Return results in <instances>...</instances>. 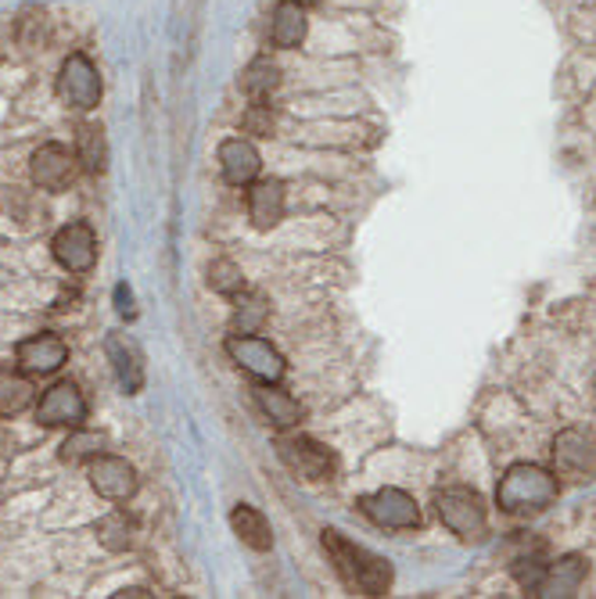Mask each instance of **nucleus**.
Here are the masks:
<instances>
[{
    "mask_svg": "<svg viewBox=\"0 0 596 599\" xmlns=\"http://www.w3.org/2000/svg\"><path fill=\"white\" fill-rule=\"evenodd\" d=\"M435 514L452 535H460L463 542H478L489 528L485 503L471 488H443L435 496Z\"/></svg>",
    "mask_w": 596,
    "mask_h": 599,
    "instance_id": "obj_3",
    "label": "nucleus"
},
{
    "mask_svg": "<svg viewBox=\"0 0 596 599\" xmlns=\"http://www.w3.org/2000/svg\"><path fill=\"white\" fill-rule=\"evenodd\" d=\"M593 388H596V384H593Z\"/></svg>",
    "mask_w": 596,
    "mask_h": 599,
    "instance_id": "obj_30",
    "label": "nucleus"
},
{
    "mask_svg": "<svg viewBox=\"0 0 596 599\" xmlns=\"http://www.w3.org/2000/svg\"><path fill=\"white\" fill-rule=\"evenodd\" d=\"M277 456L284 460V466L302 477V481H331L334 477V456L328 452V446H320L309 435H284L277 438Z\"/></svg>",
    "mask_w": 596,
    "mask_h": 599,
    "instance_id": "obj_6",
    "label": "nucleus"
},
{
    "mask_svg": "<svg viewBox=\"0 0 596 599\" xmlns=\"http://www.w3.org/2000/svg\"><path fill=\"white\" fill-rule=\"evenodd\" d=\"M36 421L44 427H80L87 421V399L72 381H58L50 384L41 395V406H36Z\"/></svg>",
    "mask_w": 596,
    "mask_h": 599,
    "instance_id": "obj_8",
    "label": "nucleus"
},
{
    "mask_svg": "<svg viewBox=\"0 0 596 599\" xmlns=\"http://www.w3.org/2000/svg\"><path fill=\"white\" fill-rule=\"evenodd\" d=\"M134 535H137V525L123 510H112L98 520V539L112 553H126L129 545H134Z\"/></svg>",
    "mask_w": 596,
    "mask_h": 599,
    "instance_id": "obj_23",
    "label": "nucleus"
},
{
    "mask_svg": "<svg viewBox=\"0 0 596 599\" xmlns=\"http://www.w3.org/2000/svg\"><path fill=\"white\" fill-rule=\"evenodd\" d=\"M270 126H274V119H270V108L263 101H255L252 112L244 115V129H249V134H270Z\"/></svg>",
    "mask_w": 596,
    "mask_h": 599,
    "instance_id": "obj_28",
    "label": "nucleus"
},
{
    "mask_svg": "<svg viewBox=\"0 0 596 599\" xmlns=\"http://www.w3.org/2000/svg\"><path fill=\"white\" fill-rule=\"evenodd\" d=\"M230 528H234V535L249 545L255 553H266L270 545H274V528H270V520L255 510V506H234V514H230Z\"/></svg>",
    "mask_w": 596,
    "mask_h": 599,
    "instance_id": "obj_19",
    "label": "nucleus"
},
{
    "mask_svg": "<svg viewBox=\"0 0 596 599\" xmlns=\"http://www.w3.org/2000/svg\"><path fill=\"white\" fill-rule=\"evenodd\" d=\"M359 506L378 528L406 531V528L421 525V506L413 496H406L403 488H378V492H370V496H363Z\"/></svg>",
    "mask_w": 596,
    "mask_h": 599,
    "instance_id": "obj_7",
    "label": "nucleus"
},
{
    "mask_svg": "<svg viewBox=\"0 0 596 599\" xmlns=\"http://www.w3.org/2000/svg\"><path fill=\"white\" fill-rule=\"evenodd\" d=\"M209 288L219 291V295H227V298H238L244 291V277H241V269L230 263V258H219V263L209 266Z\"/></svg>",
    "mask_w": 596,
    "mask_h": 599,
    "instance_id": "obj_25",
    "label": "nucleus"
},
{
    "mask_svg": "<svg viewBox=\"0 0 596 599\" xmlns=\"http://www.w3.org/2000/svg\"><path fill=\"white\" fill-rule=\"evenodd\" d=\"M15 359H19L22 373L50 377L65 367V359H69V345H65L58 334H33V337H25V342H19Z\"/></svg>",
    "mask_w": 596,
    "mask_h": 599,
    "instance_id": "obj_11",
    "label": "nucleus"
},
{
    "mask_svg": "<svg viewBox=\"0 0 596 599\" xmlns=\"http://www.w3.org/2000/svg\"><path fill=\"white\" fill-rule=\"evenodd\" d=\"M76 154L69 148H61V145H44V148H36L33 151V159H30V173H33V184L41 187V191H65L76 180Z\"/></svg>",
    "mask_w": 596,
    "mask_h": 599,
    "instance_id": "obj_13",
    "label": "nucleus"
},
{
    "mask_svg": "<svg viewBox=\"0 0 596 599\" xmlns=\"http://www.w3.org/2000/svg\"><path fill=\"white\" fill-rule=\"evenodd\" d=\"M238 327H241V334H252L259 323L266 320V302L259 295H252V298H244V302H238Z\"/></svg>",
    "mask_w": 596,
    "mask_h": 599,
    "instance_id": "obj_27",
    "label": "nucleus"
},
{
    "mask_svg": "<svg viewBox=\"0 0 596 599\" xmlns=\"http://www.w3.org/2000/svg\"><path fill=\"white\" fill-rule=\"evenodd\" d=\"M101 446H105V435H94V431H76L69 441L61 446V460H69V463H76V460H94V456H101Z\"/></svg>",
    "mask_w": 596,
    "mask_h": 599,
    "instance_id": "obj_26",
    "label": "nucleus"
},
{
    "mask_svg": "<svg viewBox=\"0 0 596 599\" xmlns=\"http://www.w3.org/2000/svg\"><path fill=\"white\" fill-rule=\"evenodd\" d=\"M50 252H55L58 266L69 273H90L98 263V238L87 223H69L55 233L50 241Z\"/></svg>",
    "mask_w": 596,
    "mask_h": 599,
    "instance_id": "obj_9",
    "label": "nucleus"
},
{
    "mask_svg": "<svg viewBox=\"0 0 596 599\" xmlns=\"http://www.w3.org/2000/svg\"><path fill=\"white\" fill-rule=\"evenodd\" d=\"M227 356L238 362V367L255 377L259 384H277L284 370H288V362H284L280 352L263 342V337L255 334H230L227 337Z\"/></svg>",
    "mask_w": 596,
    "mask_h": 599,
    "instance_id": "obj_4",
    "label": "nucleus"
},
{
    "mask_svg": "<svg viewBox=\"0 0 596 599\" xmlns=\"http://www.w3.org/2000/svg\"><path fill=\"white\" fill-rule=\"evenodd\" d=\"M320 542H323V553L331 556L334 571H339V578L345 581V589H353L359 596H385L392 589V567H388V560L374 556L356 542H348L342 531L334 528H323Z\"/></svg>",
    "mask_w": 596,
    "mask_h": 599,
    "instance_id": "obj_1",
    "label": "nucleus"
},
{
    "mask_svg": "<svg viewBox=\"0 0 596 599\" xmlns=\"http://www.w3.org/2000/svg\"><path fill=\"white\" fill-rule=\"evenodd\" d=\"M58 97L69 104V108H76V112L98 108V101H101V72H98V65L83 55V50H76V55H69V58L61 61Z\"/></svg>",
    "mask_w": 596,
    "mask_h": 599,
    "instance_id": "obj_5",
    "label": "nucleus"
},
{
    "mask_svg": "<svg viewBox=\"0 0 596 599\" xmlns=\"http://www.w3.org/2000/svg\"><path fill=\"white\" fill-rule=\"evenodd\" d=\"M255 402H259V410L270 416V424H277V427H295L302 421V406H298L288 392H280L277 384H259Z\"/></svg>",
    "mask_w": 596,
    "mask_h": 599,
    "instance_id": "obj_20",
    "label": "nucleus"
},
{
    "mask_svg": "<svg viewBox=\"0 0 596 599\" xmlns=\"http://www.w3.org/2000/svg\"><path fill=\"white\" fill-rule=\"evenodd\" d=\"M115 309H119V316H126V320H134L137 316V309H134V295H129V288L126 284H119V288H115Z\"/></svg>",
    "mask_w": 596,
    "mask_h": 599,
    "instance_id": "obj_29",
    "label": "nucleus"
},
{
    "mask_svg": "<svg viewBox=\"0 0 596 599\" xmlns=\"http://www.w3.org/2000/svg\"><path fill=\"white\" fill-rule=\"evenodd\" d=\"M270 41H274V47H284V50H291L306 41V11L298 0H280V4L274 8Z\"/></svg>",
    "mask_w": 596,
    "mask_h": 599,
    "instance_id": "obj_18",
    "label": "nucleus"
},
{
    "mask_svg": "<svg viewBox=\"0 0 596 599\" xmlns=\"http://www.w3.org/2000/svg\"><path fill=\"white\" fill-rule=\"evenodd\" d=\"M108 359H112V370L119 377L123 392L126 395H137L145 388V367H140V352L137 345L129 342L123 334H112L108 337Z\"/></svg>",
    "mask_w": 596,
    "mask_h": 599,
    "instance_id": "obj_15",
    "label": "nucleus"
},
{
    "mask_svg": "<svg viewBox=\"0 0 596 599\" xmlns=\"http://www.w3.org/2000/svg\"><path fill=\"white\" fill-rule=\"evenodd\" d=\"M553 466L561 474L586 477L596 471V435L582 427H568L553 438Z\"/></svg>",
    "mask_w": 596,
    "mask_h": 599,
    "instance_id": "obj_10",
    "label": "nucleus"
},
{
    "mask_svg": "<svg viewBox=\"0 0 596 599\" xmlns=\"http://www.w3.org/2000/svg\"><path fill=\"white\" fill-rule=\"evenodd\" d=\"M33 402L30 373H0V416H15Z\"/></svg>",
    "mask_w": 596,
    "mask_h": 599,
    "instance_id": "obj_24",
    "label": "nucleus"
},
{
    "mask_svg": "<svg viewBox=\"0 0 596 599\" xmlns=\"http://www.w3.org/2000/svg\"><path fill=\"white\" fill-rule=\"evenodd\" d=\"M76 159L87 173H105L108 165V145H105V129L94 123H83L76 129Z\"/></svg>",
    "mask_w": 596,
    "mask_h": 599,
    "instance_id": "obj_21",
    "label": "nucleus"
},
{
    "mask_svg": "<svg viewBox=\"0 0 596 599\" xmlns=\"http://www.w3.org/2000/svg\"><path fill=\"white\" fill-rule=\"evenodd\" d=\"M277 83H280V69L270 58H255L249 69L241 72V90L252 101H266L277 90Z\"/></svg>",
    "mask_w": 596,
    "mask_h": 599,
    "instance_id": "obj_22",
    "label": "nucleus"
},
{
    "mask_svg": "<svg viewBox=\"0 0 596 599\" xmlns=\"http://www.w3.org/2000/svg\"><path fill=\"white\" fill-rule=\"evenodd\" d=\"M249 216L259 230L277 227L284 219V184L280 180H259L249 191Z\"/></svg>",
    "mask_w": 596,
    "mask_h": 599,
    "instance_id": "obj_16",
    "label": "nucleus"
},
{
    "mask_svg": "<svg viewBox=\"0 0 596 599\" xmlns=\"http://www.w3.org/2000/svg\"><path fill=\"white\" fill-rule=\"evenodd\" d=\"M586 575H589V564L582 556L557 560V564H547V578L539 585V596H575Z\"/></svg>",
    "mask_w": 596,
    "mask_h": 599,
    "instance_id": "obj_17",
    "label": "nucleus"
},
{
    "mask_svg": "<svg viewBox=\"0 0 596 599\" xmlns=\"http://www.w3.org/2000/svg\"><path fill=\"white\" fill-rule=\"evenodd\" d=\"M557 492V477L539 463H514L507 466V474L500 477L496 485V503L503 514H542L547 506H553Z\"/></svg>",
    "mask_w": 596,
    "mask_h": 599,
    "instance_id": "obj_2",
    "label": "nucleus"
},
{
    "mask_svg": "<svg viewBox=\"0 0 596 599\" xmlns=\"http://www.w3.org/2000/svg\"><path fill=\"white\" fill-rule=\"evenodd\" d=\"M219 169H224V180L230 187H252L259 169H263V159H259L252 140L230 137L219 145Z\"/></svg>",
    "mask_w": 596,
    "mask_h": 599,
    "instance_id": "obj_14",
    "label": "nucleus"
},
{
    "mask_svg": "<svg viewBox=\"0 0 596 599\" xmlns=\"http://www.w3.org/2000/svg\"><path fill=\"white\" fill-rule=\"evenodd\" d=\"M90 485L108 503H126L134 499L137 492V471L123 456H94V463H90Z\"/></svg>",
    "mask_w": 596,
    "mask_h": 599,
    "instance_id": "obj_12",
    "label": "nucleus"
}]
</instances>
